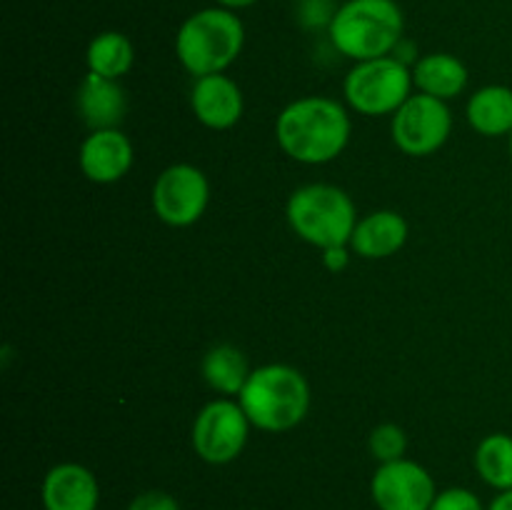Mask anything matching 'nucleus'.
<instances>
[{
	"instance_id": "1",
	"label": "nucleus",
	"mask_w": 512,
	"mask_h": 510,
	"mask_svg": "<svg viewBox=\"0 0 512 510\" xmlns=\"http://www.w3.org/2000/svg\"><path fill=\"white\" fill-rule=\"evenodd\" d=\"M275 138L293 160L323 165L338 158L350 140V118L333 98L310 95L290 103L275 123Z\"/></svg>"
},
{
	"instance_id": "2",
	"label": "nucleus",
	"mask_w": 512,
	"mask_h": 510,
	"mask_svg": "<svg viewBox=\"0 0 512 510\" xmlns=\"http://www.w3.org/2000/svg\"><path fill=\"white\" fill-rule=\"evenodd\" d=\"M238 403L255 428L283 433L308 415L310 385L303 373L290 365H263L250 373Z\"/></svg>"
},
{
	"instance_id": "3",
	"label": "nucleus",
	"mask_w": 512,
	"mask_h": 510,
	"mask_svg": "<svg viewBox=\"0 0 512 510\" xmlns=\"http://www.w3.org/2000/svg\"><path fill=\"white\" fill-rule=\"evenodd\" d=\"M330 40L348 58L375 60L403 40V13L395 0H348L330 20Z\"/></svg>"
},
{
	"instance_id": "4",
	"label": "nucleus",
	"mask_w": 512,
	"mask_h": 510,
	"mask_svg": "<svg viewBox=\"0 0 512 510\" xmlns=\"http://www.w3.org/2000/svg\"><path fill=\"white\" fill-rule=\"evenodd\" d=\"M243 43V23L233 10L205 8L180 25L175 53L188 73L203 78V75L223 73L238 58Z\"/></svg>"
},
{
	"instance_id": "5",
	"label": "nucleus",
	"mask_w": 512,
	"mask_h": 510,
	"mask_svg": "<svg viewBox=\"0 0 512 510\" xmlns=\"http://www.w3.org/2000/svg\"><path fill=\"white\" fill-rule=\"evenodd\" d=\"M288 223L300 238L325 250L330 245H348L358 218L353 200L345 190L313 183L290 195Z\"/></svg>"
},
{
	"instance_id": "6",
	"label": "nucleus",
	"mask_w": 512,
	"mask_h": 510,
	"mask_svg": "<svg viewBox=\"0 0 512 510\" xmlns=\"http://www.w3.org/2000/svg\"><path fill=\"white\" fill-rule=\"evenodd\" d=\"M413 88V70L400 58H375L355 65L345 78V98L363 115L395 113Z\"/></svg>"
},
{
	"instance_id": "7",
	"label": "nucleus",
	"mask_w": 512,
	"mask_h": 510,
	"mask_svg": "<svg viewBox=\"0 0 512 510\" xmlns=\"http://www.w3.org/2000/svg\"><path fill=\"white\" fill-rule=\"evenodd\" d=\"M250 420L243 405L220 398L205 405L193 423V450L210 465L233 463L248 443Z\"/></svg>"
},
{
	"instance_id": "8",
	"label": "nucleus",
	"mask_w": 512,
	"mask_h": 510,
	"mask_svg": "<svg viewBox=\"0 0 512 510\" xmlns=\"http://www.w3.org/2000/svg\"><path fill=\"white\" fill-rule=\"evenodd\" d=\"M453 130V115L445 100L433 95H410L403 105L393 113V133L395 145L405 155H430L445 145Z\"/></svg>"
},
{
	"instance_id": "9",
	"label": "nucleus",
	"mask_w": 512,
	"mask_h": 510,
	"mask_svg": "<svg viewBox=\"0 0 512 510\" xmlns=\"http://www.w3.org/2000/svg\"><path fill=\"white\" fill-rule=\"evenodd\" d=\"M210 200L208 178L200 168L178 163L165 168L153 185V210L163 223L188 228L198 223Z\"/></svg>"
},
{
	"instance_id": "10",
	"label": "nucleus",
	"mask_w": 512,
	"mask_h": 510,
	"mask_svg": "<svg viewBox=\"0 0 512 510\" xmlns=\"http://www.w3.org/2000/svg\"><path fill=\"white\" fill-rule=\"evenodd\" d=\"M370 495L380 510H430L438 490L423 465L400 458L380 463L370 480Z\"/></svg>"
},
{
	"instance_id": "11",
	"label": "nucleus",
	"mask_w": 512,
	"mask_h": 510,
	"mask_svg": "<svg viewBox=\"0 0 512 510\" xmlns=\"http://www.w3.org/2000/svg\"><path fill=\"white\" fill-rule=\"evenodd\" d=\"M40 500L45 510H98V478L80 463H60L45 473Z\"/></svg>"
},
{
	"instance_id": "12",
	"label": "nucleus",
	"mask_w": 512,
	"mask_h": 510,
	"mask_svg": "<svg viewBox=\"0 0 512 510\" xmlns=\"http://www.w3.org/2000/svg\"><path fill=\"white\" fill-rule=\"evenodd\" d=\"M80 170L100 185L115 183L133 165V145L118 128L93 130L80 145Z\"/></svg>"
},
{
	"instance_id": "13",
	"label": "nucleus",
	"mask_w": 512,
	"mask_h": 510,
	"mask_svg": "<svg viewBox=\"0 0 512 510\" xmlns=\"http://www.w3.org/2000/svg\"><path fill=\"white\" fill-rule=\"evenodd\" d=\"M190 105H193L195 118L205 128L228 130L243 115V93H240L238 83L230 80L228 75H203V78L195 80Z\"/></svg>"
},
{
	"instance_id": "14",
	"label": "nucleus",
	"mask_w": 512,
	"mask_h": 510,
	"mask_svg": "<svg viewBox=\"0 0 512 510\" xmlns=\"http://www.w3.org/2000/svg\"><path fill=\"white\" fill-rule=\"evenodd\" d=\"M125 93L118 80L88 73L78 88V113L93 130L118 128L125 118Z\"/></svg>"
},
{
	"instance_id": "15",
	"label": "nucleus",
	"mask_w": 512,
	"mask_h": 510,
	"mask_svg": "<svg viewBox=\"0 0 512 510\" xmlns=\"http://www.w3.org/2000/svg\"><path fill=\"white\" fill-rule=\"evenodd\" d=\"M405 240H408V223L403 215L395 210H378V213H370L358 220L353 238H350V248L363 258L378 260L398 253Z\"/></svg>"
},
{
	"instance_id": "16",
	"label": "nucleus",
	"mask_w": 512,
	"mask_h": 510,
	"mask_svg": "<svg viewBox=\"0 0 512 510\" xmlns=\"http://www.w3.org/2000/svg\"><path fill=\"white\" fill-rule=\"evenodd\" d=\"M413 85L420 93L450 100L468 85V68L450 53H430L413 65Z\"/></svg>"
},
{
	"instance_id": "17",
	"label": "nucleus",
	"mask_w": 512,
	"mask_h": 510,
	"mask_svg": "<svg viewBox=\"0 0 512 510\" xmlns=\"http://www.w3.org/2000/svg\"><path fill=\"white\" fill-rule=\"evenodd\" d=\"M468 120L473 130L488 138L512 133V88L505 85H488L470 95Z\"/></svg>"
},
{
	"instance_id": "18",
	"label": "nucleus",
	"mask_w": 512,
	"mask_h": 510,
	"mask_svg": "<svg viewBox=\"0 0 512 510\" xmlns=\"http://www.w3.org/2000/svg\"><path fill=\"white\" fill-rule=\"evenodd\" d=\"M200 370H203L205 383L223 395H240V390L248 383L250 373H253V370L248 368L245 355L240 353L235 345L228 343L210 348L208 353H205Z\"/></svg>"
},
{
	"instance_id": "19",
	"label": "nucleus",
	"mask_w": 512,
	"mask_h": 510,
	"mask_svg": "<svg viewBox=\"0 0 512 510\" xmlns=\"http://www.w3.org/2000/svg\"><path fill=\"white\" fill-rule=\"evenodd\" d=\"M475 470L498 493L512 490V435L493 433L475 450Z\"/></svg>"
},
{
	"instance_id": "20",
	"label": "nucleus",
	"mask_w": 512,
	"mask_h": 510,
	"mask_svg": "<svg viewBox=\"0 0 512 510\" xmlns=\"http://www.w3.org/2000/svg\"><path fill=\"white\" fill-rule=\"evenodd\" d=\"M133 58V43L123 33H115V30L95 35L93 43L88 45L90 73L103 75V78L118 80L120 75L128 73Z\"/></svg>"
},
{
	"instance_id": "21",
	"label": "nucleus",
	"mask_w": 512,
	"mask_h": 510,
	"mask_svg": "<svg viewBox=\"0 0 512 510\" xmlns=\"http://www.w3.org/2000/svg\"><path fill=\"white\" fill-rule=\"evenodd\" d=\"M370 453L378 463H393V460H400L405 455V448H408V435L400 425L395 423H383L370 433Z\"/></svg>"
},
{
	"instance_id": "22",
	"label": "nucleus",
	"mask_w": 512,
	"mask_h": 510,
	"mask_svg": "<svg viewBox=\"0 0 512 510\" xmlns=\"http://www.w3.org/2000/svg\"><path fill=\"white\" fill-rule=\"evenodd\" d=\"M430 510H488L483 500L468 488H448L435 495Z\"/></svg>"
},
{
	"instance_id": "23",
	"label": "nucleus",
	"mask_w": 512,
	"mask_h": 510,
	"mask_svg": "<svg viewBox=\"0 0 512 510\" xmlns=\"http://www.w3.org/2000/svg\"><path fill=\"white\" fill-rule=\"evenodd\" d=\"M128 510H180V503L165 490H145L130 500Z\"/></svg>"
},
{
	"instance_id": "24",
	"label": "nucleus",
	"mask_w": 512,
	"mask_h": 510,
	"mask_svg": "<svg viewBox=\"0 0 512 510\" xmlns=\"http://www.w3.org/2000/svg\"><path fill=\"white\" fill-rule=\"evenodd\" d=\"M350 255L345 245H330V248L323 250V265L330 270V273H340V270L348 268Z\"/></svg>"
},
{
	"instance_id": "25",
	"label": "nucleus",
	"mask_w": 512,
	"mask_h": 510,
	"mask_svg": "<svg viewBox=\"0 0 512 510\" xmlns=\"http://www.w3.org/2000/svg\"><path fill=\"white\" fill-rule=\"evenodd\" d=\"M488 510H512V490H503V493L495 495Z\"/></svg>"
},
{
	"instance_id": "26",
	"label": "nucleus",
	"mask_w": 512,
	"mask_h": 510,
	"mask_svg": "<svg viewBox=\"0 0 512 510\" xmlns=\"http://www.w3.org/2000/svg\"><path fill=\"white\" fill-rule=\"evenodd\" d=\"M218 3L223 5V8L233 10V8H248V5H253L255 0H218Z\"/></svg>"
},
{
	"instance_id": "27",
	"label": "nucleus",
	"mask_w": 512,
	"mask_h": 510,
	"mask_svg": "<svg viewBox=\"0 0 512 510\" xmlns=\"http://www.w3.org/2000/svg\"><path fill=\"white\" fill-rule=\"evenodd\" d=\"M510 158H512V133H510Z\"/></svg>"
}]
</instances>
